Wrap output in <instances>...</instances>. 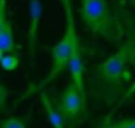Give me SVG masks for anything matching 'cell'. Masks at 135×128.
I'll return each mask as SVG.
<instances>
[{
	"label": "cell",
	"mask_w": 135,
	"mask_h": 128,
	"mask_svg": "<svg viewBox=\"0 0 135 128\" xmlns=\"http://www.w3.org/2000/svg\"><path fill=\"white\" fill-rule=\"evenodd\" d=\"M133 65H135V35L129 34L114 54L90 69L86 95L104 105L118 102L132 78Z\"/></svg>",
	"instance_id": "obj_1"
},
{
	"label": "cell",
	"mask_w": 135,
	"mask_h": 128,
	"mask_svg": "<svg viewBox=\"0 0 135 128\" xmlns=\"http://www.w3.org/2000/svg\"><path fill=\"white\" fill-rule=\"evenodd\" d=\"M60 3L64 8L65 13V31L61 40L57 41L50 48V56H51V66L47 75L38 83L30 85L28 89L22 93V96L16 99L15 107L19 103L24 102L25 99L30 98L35 93H40L43 91L44 87H47L49 84L54 83L60 75L64 73L66 69H68L69 55H71V44L73 36L76 32L75 19H74L73 6H72V0H60Z\"/></svg>",
	"instance_id": "obj_2"
},
{
	"label": "cell",
	"mask_w": 135,
	"mask_h": 128,
	"mask_svg": "<svg viewBox=\"0 0 135 128\" xmlns=\"http://www.w3.org/2000/svg\"><path fill=\"white\" fill-rule=\"evenodd\" d=\"M79 16L92 35L114 44L122 41V25L111 12L108 0H80Z\"/></svg>",
	"instance_id": "obj_3"
},
{
	"label": "cell",
	"mask_w": 135,
	"mask_h": 128,
	"mask_svg": "<svg viewBox=\"0 0 135 128\" xmlns=\"http://www.w3.org/2000/svg\"><path fill=\"white\" fill-rule=\"evenodd\" d=\"M53 103L61 115L66 128H75L86 114L87 96L69 82Z\"/></svg>",
	"instance_id": "obj_4"
},
{
	"label": "cell",
	"mask_w": 135,
	"mask_h": 128,
	"mask_svg": "<svg viewBox=\"0 0 135 128\" xmlns=\"http://www.w3.org/2000/svg\"><path fill=\"white\" fill-rule=\"evenodd\" d=\"M29 26L26 32V44H28V53L30 58L31 65H33L36 58V49L38 42V32L43 16V5L41 0H29Z\"/></svg>",
	"instance_id": "obj_5"
},
{
	"label": "cell",
	"mask_w": 135,
	"mask_h": 128,
	"mask_svg": "<svg viewBox=\"0 0 135 128\" xmlns=\"http://www.w3.org/2000/svg\"><path fill=\"white\" fill-rule=\"evenodd\" d=\"M40 98H41V103L43 105L44 113H46L47 120H48L49 125L51 128H66L64 120H62L61 115L59 114V111L56 110V108L54 107L53 99L49 97V95L44 91L40 92Z\"/></svg>",
	"instance_id": "obj_6"
},
{
	"label": "cell",
	"mask_w": 135,
	"mask_h": 128,
	"mask_svg": "<svg viewBox=\"0 0 135 128\" xmlns=\"http://www.w3.org/2000/svg\"><path fill=\"white\" fill-rule=\"evenodd\" d=\"M18 48L19 47L15 41L12 22L7 19L3 28L0 29V51H3L4 54H12L17 53Z\"/></svg>",
	"instance_id": "obj_7"
},
{
	"label": "cell",
	"mask_w": 135,
	"mask_h": 128,
	"mask_svg": "<svg viewBox=\"0 0 135 128\" xmlns=\"http://www.w3.org/2000/svg\"><path fill=\"white\" fill-rule=\"evenodd\" d=\"M29 121H30V114L0 118V128H28Z\"/></svg>",
	"instance_id": "obj_8"
},
{
	"label": "cell",
	"mask_w": 135,
	"mask_h": 128,
	"mask_svg": "<svg viewBox=\"0 0 135 128\" xmlns=\"http://www.w3.org/2000/svg\"><path fill=\"white\" fill-rule=\"evenodd\" d=\"M19 62H21V59L18 53L4 54V56L0 60V67L5 72H13L18 68Z\"/></svg>",
	"instance_id": "obj_9"
},
{
	"label": "cell",
	"mask_w": 135,
	"mask_h": 128,
	"mask_svg": "<svg viewBox=\"0 0 135 128\" xmlns=\"http://www.w3.org/2000/svg\"><path fill=\"white\" fill-rule=\"evenodd\" d=\"M8 96H10V90L3 80H0V114L7 111Z\"/></svg>",
	"instance_id": "obj_10"
},
{
	"label": "cell",
	"mask_w": 135,
	"mask_h": 128,
	"mask_svg": "<svg viewBox=\"0 0 135 128\" xmlns=\"http://www.w3.org/2000/svg\"><path fill=\"white\" fill-rule=\"evenodd\" d=\"M133 95H135V82H134V83H132V85H130L129 87H127V89H126L124 93H123V96L121 97V99L118 101L117 105H116V107H115L114 109H112V111L109 114V115H112V114H114L115 111H116V109H118V107H121V105H122L127 99H129V98L132 97Z\"/></svg>",
	"instance_id": "obj_11"
},
{
	"label": "cell",
	"mask_w": 135,
	"mask_h": 128,
	"mask_svg": "<svg viewBox=\"0 0 135 128\" xmlns=\"http://www.w3.org/2000/svg\"><path fill=\"white\" fill-rule=\"evenodd\" d=\"M7 3L6 0H0V29L7 21Z\"/></svg>",
	"instance_id": "obj_12"
},
{
	"label": "cell",
	"mask_w": 135,
	"mask_h": 128,
	"mask_svg": "<svg viewBox=\"0 0 135 128\" xmlns=\"http://www.w3.org/2000/svg\"><path fill=\"white\" fill-rule=\"evenodd\" d=\"M116 128H135V118H123L117 121Z\"/></svg>",
	"instance_id": "obj_13"
},
{
	"label": "cell",
	"mask_w": 135,
	"mask_h": 128,
	"mask_svg": "<svg viewBox=\"0 0 135 128\" xmlns=\"http://www.w3.org/2000/svg\"><path fill=\"white\" fill-rule=\"evenodd\" d=\"M97 128H116V122H112L111 115L105 116V118L98 125Z\"/></svg>",
	"instance_id": "obj_14"
},
{
	"label": "cell",
	"mask_w": 135,
	"mask_h": 128,
	"mask_svg": "<svg viewBox=\"0 0 135 128\" xmlns=\"http://www.w3.org/2000/svg\"><path fill=\"white\" fill-rule=\"evenodd\" d=\"M4 56V53H3V51H0V60H1V58H3Z\"/></svg>",
	"instance_id": "obj_15"
},
{
	"label": "cell",
	"mask_w": 135,
	"mask_h": 128,
	"mask_svg": "<svg viewBox=\"0 0 135 128\" xmlns=\"http://www.w3.org/2000/svg\"><path fill=\"white\" fill-rule=\"evenodd\" d=\"M130 1H132V3H133V4H135V0H130Z\"/></svg>",
	"instance_id": "obj_16"
}]
</instances>
